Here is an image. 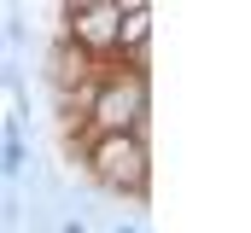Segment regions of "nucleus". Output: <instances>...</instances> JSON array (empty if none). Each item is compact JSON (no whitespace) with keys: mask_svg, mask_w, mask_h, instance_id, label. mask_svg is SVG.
I'll list each match as a JSON object with an SVG mask.
<instances>
[{"mask_svg":"<svg viewBox=\"0 0 251 233\" xmlns=\"http://www.w3.org/2000/svg\"><path fill=\"white\" fill-rule=\"evenodd\" d=\"M88 116H94V128L100 134H134V140H146L152 134V93H146V70H117V76H105L100 88H94V99H88Z\"/></svg>","mask_w":251,"mask_h":233,"instance_id":"1","label":"nucleus"},{"mask_svg":"<svg viewBox=\"0 0 251 233\" xmlns=\"http://www.w3.org/2000/svg\"><path fill=\"white\" fill-rule=\"evenodd\" d=\"M88 175H94L105 192L146 198V186H152V152H146V140H134V134H94V146H88Z\"/></svg>","mask_w":251,"mask_h":233,"instance_id":"2","label":"nucleus"},{"mask_svg":"<svg viewBox=\"0 0 251 233\" xmlns=\"http://www.w3.org/2000/svg\"><path fill=\"white\" fill-rule=\"evenodd\" d=\"M117 18L123 6L117 0H82V6H64V47H76L82 58L94 53H117Z\"/></svg>","mask_w":251,"mask_h":233,"instance_id":"3","label":"nucleus"},{"mask_svg":"<svg viewBox=\"0 0 251 233\" xmlns=\"http://www.w3.org/2000/svg\"><path fill=\"white\" fill-rule=\"evenodd\" d=\"M146 35H152V12L134 0V6H123V18H117V53L140 58L146 53Z\"/></svg>","mask_w":251,"mask_h":233,"instance_id":"4","label":"nucleus"},{"mask_svg":"<svg viewBox=\"0 0 251 233\" xmlns=\"http://www.w3.org/2000/svg\"><path fill=\"white\" fill-rule=\"evenodd\" d=\"M59 233H88V228H82V222H64V228H59Z\"/></svg>","mask_w":251,"mask_h":233,"instance_id":"5","label":"nucleus"},{"mask_svg":"<svg viewBox=\"0 0 251 233\" xmlns=\"http://www.w3.org/2000/svg\"><path fill=\"white\" fill-rule=\"evenodd\" d=\"M117 233H140V228H117Z\"/></svg>","mask_w":251,"mask_h":233,"instance_id":"6","label":"nucleus"}]
</instances>
